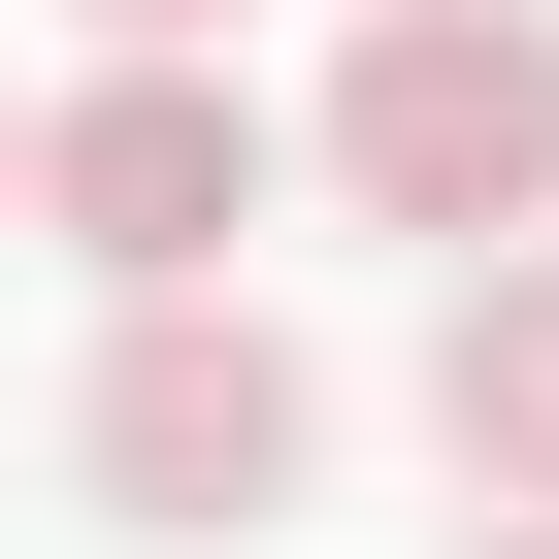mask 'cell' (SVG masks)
<instances>
[{
  "label": "cell",
  "instance_id": "6da1fadb",
  "mask_svg": "<svg viewBox=\"0 0 559 559\" xmlns=\"http://www.w3.org/2000/svg\"><path fill=\"white\" fill-rule=\"evenodd\" d=\"M330 198L362 230H559V0H362V67H330Z\"/></svg>",
  "mask_w": 559,
  "mask_h": 559
},
{
  "label": "cell",
  "instance_id": "7a4b0ae2",
  "mask_svg": "<svg viewBox=\"0 0 559 559\" xmlns=\"http://www.w3.org/2000/svg\"><path fill=\"white\" fill-rule=\"evenodd\" d=\"M67 461H99V526L230 559V526H297L330 395H297V330H230V297H132V330H99V395H67Z\"/></svg>",
  "mask_w": 559,
  "mask_h": 559
},
{
  "label": "cell",
  "instance_id": "3957f363",
  "mask_svg": "<svg viewBox=\"0 0 559 559\" xmlns=\"http://www.w3.org/2000/svg\"><path fill=\"white\" fill-rule=\"evenodd\" d=\"M34 230L99 263V297H230V230H263V99L198 34H132L99 99H34Z\"/></svg>",
  "mask_w": 559,
  "mask_h": 559
},
{
  "label": "cell",
  "instance_id": "277c9868",
  "mask_svg": "<svg viewBox=\"0 0 559 559\" xmlns=\"http://www.w3.org/2000/svg\"><path fill=\"white\" fill-rule=\"evenodd\" d=\"M428 428H461V493H493V526H559V230H493V263H461Z\"/></svg>",
  "mask_w": 559,
  "mask_h": 559
},
{
  "label": "cell",
  "instance_id": "5b68a950",
  "mask_svg": "<svg viewBox=\"0 0 559 559\" xmlns=\"http://www.w3.org/2000/svg\"><path fill=\"white\" fill-rule=\"evenodd\" d=\"M99 34H230V0H99Z\"/></svg>",
  "mask_w": 559,
  "mask_h": 559
},
{
  "label": "cell",
  "instance_id": "8992f818",
  "mask_svg": "<svg viewBox=\"0 0 559 559\" xmlns=\"http://www.w3.org/2000/svg\"><path fill=\"white\" fill-rule=\"evenodd\" d=\"M0 198H34V99H0Z\"/></svg>",
  "mask_w": 559,
  "mask_h": 559
},
{
  "label": "cell",
  "instance_id": "52a82bcc",
  "mask_svg": "<svg viewBox=\"0 0 559 559\" xmlns=\"http://www.w3.org/2000/svg\"><path fill=\"white\" fill-rule=\"evenodd\" d=\"M461 559H559V526H461Z\"/></svg>",
  "mask_w": 559,
  "mask_h": 559
}]
</instances>
